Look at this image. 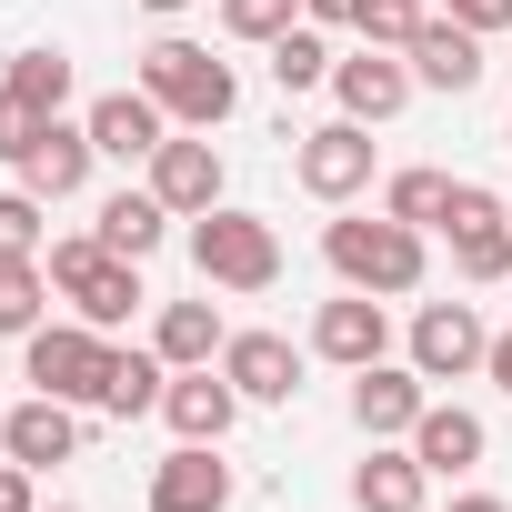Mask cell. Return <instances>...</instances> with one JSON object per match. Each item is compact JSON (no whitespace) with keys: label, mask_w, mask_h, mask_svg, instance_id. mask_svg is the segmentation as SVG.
Wrapping results in <instances>:
<instances>
[{"label":"cell","mask_w":512,"mask_h":512,"mask_svg":"<svg viewBox=\"0 0 512 512\" xmlns=\"http://www.w3.org/2000/svg\"><path fill=\"white\" fill-rule=\"evenodd\" d=\"M322 262L342 272V292L402 302V292H422L432 251H422V231H412V221H392V211H352V221H322Z\"/></svg>","instance_id":"6da1fadb"},{"label":"cell","mask_w":512,"mask_h":512,"mask_svg":"<svg viewBox=\"0 0 512 512\" xmlns=\"http://www.w3.org/2000/svg\"><path fill=\"white\" fill-rule=\"evenodd\" d=\"M141 91L171 111V131H221V121L241 111V71L211 61L201 41H151V51H141Z\"/></svg>","instance_id":"7a4b0ae2"},{"label":"cell","mask_w":512,"mask_h":512,"mask_svg":"<svg viewBox=\"0 0 512 512\" xmlns=\"http://www.w3.org/2000/svg\"><path fill=\"white\" fill-rule=\"evenodd\" d=\"M41 272H51V292H61V302H71L91 332H121V322L151 302V292H141V262H121V251H111L101 231H71V241H51V262H41Z\"/></svg>","instance_id":"3957f363"},{"label":"cell","mask_w":512,"mask_h":512,"mask_svg":"<svg viewBox=\"0 0 512 512\" xmlns=\"http://www.w3.org/2000/svg\"><path fill=\"white\" fill-rule=\"evenodd\" d=\"M191 272H201L211 292H272V282H282V231H272L262 211L211 201V211L191 221Z\"/></svg>","instance_id":"277c9868"},{"label":"cell","mask_w":512,"mask_h":512,"mask_svg":"<svg viewBox=\"0 0 512 512\" xmlns=\"http://www.w3.org/2000/svg\"><path fill=\"white\" fill-rule=\"evenodd\" d=\"M111 332H91V322H41L31 342H21V372H31V392H51V402H91L101 412V382H111Z\"/></svg>","instance_id":"5b68a950"},{"label":"cell","mask_w":512,"mask_h":512,"mask_svg":"<svg viewBox=\"0 0 512 512\" xmlns=\"http://www.w3.org/2000/svg\"><path fill=\"white\" fill-rule=\"evenodd\" d=\"M292 181L312 191V201H362L372 191V121H322V131H302V151H292Z\"/></svg>","instance_id":"8992f818"},{"label":"cell","mask_w":512,"mask_h":512,"mask_svg":"<svg viewBox=\"0 0 512 512\" xmlns=\"http://www.w3.org/2000/svg\"><path fill=\"white\" fill-rule=\"evenodd\" d=\"M442 231H452V272L462 282H512V201H492L482 181H462L452 211H442Z\"/></svg>","instance_id":"52a82bcc"},{"label":"cell","mask_w":512,"mask_h":512,"mask_svg":"<svg viewBox=\"0 0 512 512\" xmlns=\"http://www.w3.org/2000/svg\"><path fill=\"white\" fill-rule=\"evenodd\" d=\"M482 352H492V332H482L472 302H422L412 312V372L422 382H462V372H482Z\"/></svg>","instance_id":"ba28073f"},{"label":"cell","mask_w":512,"mask_h":512,"mask_svg":"<svg viewBox=\"0 0 512 512\" xmlns=\"http://www.w3.org/2000/svg\"><path fill=\"white\" fill-rule=\"evenodd\" d=\"M412 91H422V81H412V61H402V51H382V41H362V51H342V61H332V101H342V121H392Z\"/></svg>","instance_id":"9c48e42d"},{"label":"cell","mask_w":512,"mask_h":512,"mask_svg":"<svg viewBox=\"0 0 512 512\" xmlns=\"http://www.w3.org/2000/svg\"><path fill=\"white\" fill-rule=\"evenodd\" d=\"M81 121H91V151H101V161H151V151L171 141V111H161L141 81H131V91H101Z\"/></svg>","instance_id":"30bf717a"},{"label":"cell","mask_w":512,"mask_h":512,"mask_svg":"<svg viewBox=\"0 0 512 512\" xmlns=\"http://www.w3.org/2000/svg\"><path fill=\"white\" fill-rule=\"evenodd\" d=\"M151 191H161L171 221H201V211L221 201V151H211L201 131H171V141L151 151Z\"/></svg>","instance_id":"8fae6325"},{"label":"cell","mask_w":512,"mask_h":512,"mask_svg":"<svg viewBox=\"0 0 512 512\" xmlns=\"http://www.w3.org/2000/svg\"><path fill=\"white\" fill-rule=\"evenodd\" d=\"M312 352H322V362H342V372L392 362V322H382V302H372V292H332V302L312 312Z\"/></svg>","instance_id":"7c38bea8"},{"label":"cell","mask_w":512,"mask_h":512,"mask_svg":"<svg viewBox=\"0 0 512 512\" xmlns=\"http://www.w3.org/2000/svg\"><path fill=\"white\" fill-rule=\"evenodd\" d=\"M422 402H432V382L412 372V362H362L352 372V422L372 432V442H412V422H422Z\"/></svg>","instance_id":"4fadbf2b"},{"label":"cell","mask_w":512,"mask_h":512,"mask_svg":"<svg viewBox=\"0 0 512 512\" xmlns=\"http://www.w3.org/2000/svg\"><path fill=\"white\" fill-rule=\"evenodd\" d=\"M402 61H412V81H422V91H452V101L492 71V61H482V31H462V21H442V11L412 31V51H402Z\"/></svg>","instance_id":"5bb4252c"},{"label":"cell","mask_w":512,"mask_h":512,"mask_svg":"<svg viewBox=\"0 0 512 512\" xmlns=\"http://www.w3.org/2000/svg\"><path fill=\"white\" fill-rule=\"evenodd\" d=\"M91 161H101V151H91V121H41V141H31L11 171H21V191H41V201H71V191L91 181Z\"/></svg>","instance_id":"9a60e30c"},{"label":"cell","mask_w":512,"mask_h":512,"mask_svg":"<svg viewBox=\"0 0 512 512\" xmlns=\"http://www.w3.org/2000/svg\"><path fill=\"white\" fill-rule=\"evenodd\" d=\"M161 422L181 432V442H231V422H241V392H231V372H171V392H161Z\"/></svg>","instance_id":"2e32d148"},{"label":"cell","mask_w":512,"mask_h":512,"mask_svg":"<svg viewBox=\"0 0 512 512\" xmlns=\"http://www.w3.org/2000/svg\"><path fill=\"white\" fill-rule=\"evenodd\" d=\"M482 452H492L482 412H462V402H422V422H412V462H422L432 482H462Z\"/></svg>","instance_id":"e0dca14e"},{"label":"cell","mask_w":512,"mask_h":512,"mask_svg":"<svg viewBox=\"0 0 512 512\" xmlns=\"http://www.w3.org/2000/svg\"><path fill=\"white\" fill-rule=\"evenodd\" d=\"M221 372H231L241 402H292V392H302V352H292L282 332H231V342H221Z\"/></svg>","instance_id":"ac0fdd59"},{"label":"cell","mask_w":512,"mask_h":512,"mask_svg":"<svg viewBox=\"0 0 512 512\" xmlns=\"http://www.w3.org/2000/svg\"><path fill=\"white\" fill-rule=\"evenodd\" d=\"M0 452H11V462H31V472L71 462V452H81V422H71V402H51V392L11 402V412H0Z\"/></svg>","instance_id":"d6986e66"},{"label":"cell","mask_w":512,"mask_h":512,"mask_svg":"<svg viewBox=\"0 0 512 512\" xmlns=\"http://www.w3.org/2000/svg\"><path fill=\"white\" fill-rule=\"evenodd\" d=\"M231 502V462L221 442H181L161 472H151V512H221Z\"/></svg>","instance_id":"ffe728a7"},{"label":"cell","mask_w":512,"mask_h":512,"mask_svg":"<svg viewBox=\"0 0 512 512\" xmlns=\"http://www.w3.org/2000/svg\"><path fill=\"white\" fill-rule=\"evenodd\" d=\"M221 312L211 302H161V322H151V352L171 362V372H201V362H221Z\"/></svg>","instance_id":"44dd1931"},{"label":"cell","mask_w":512,"mask_h":512,"mask_svg":"<svg viewBox=\"0 0 512 512\" xmlns=\"http://www.w3.org/2000/svg\"><path fill=\"white\" fill-rule=\"evenodd\" d=\"M422 492H432V472L412 462V442H402V452L372 442V462L352 472V502H362V512H422Z\"/></svg>","instance_id":"7402d4cb"},{"label":"cell","mask_w":512,"mask_h":512,"mask_svg":"<svg viewBox=\"0 0 512 512\" xmlns=\"http://www.w3.org/2000/svg\"><path fill=\"white\" fill-rule=\"evenodd\" d=\"M101 241L121 251V262H151V251L171 241V211H161V191H111V201H101Z\"/></svg>","instance_id":"603a6c76"},{"label":"cell","mask_w":512,"mask_h":512,"mask_svg":"<svg viewBox=\"0 0 512 512\" xmlns=\"http://www.w3.org/2000/svg\"><path fill=\"white\" fill-rule=\"evenodd\" d=\"M161 392H171V362H161V352H111V382H101V412H111V422L161 412Z\"/></svg>","instance_id":"cb8c5ba5"},{"label":"cell","mask_w":512,"mask_h":512,"mask_svg":"<svg viewBox=\"0 0 512 512\" xmlns=\"http://www.w3.org/2000/svg\"><path fill=\"white\" fill-rule=\"evenodd\" d=\"M0 81H11L41 121H61V111H71V51H0Z\"/></svg>","instance_id":"d4e9b609"},{"label":"cell","mask_w":512,"mask_h":512,"mask_svg":"<svg viewBox=\"0 0 512 512\" xmlns=\"http://www.w3.org/2000/svg\"><path fill=\"white\" fill-rule=\"evenodd\" d=\"M51 312V272L41 262H0V342H31Z\"/></svg>","instance_id":"484cf974"},{"label":"cell","mask_w":512,"mask_h":512,"mask_svg":"<svg viewBox=\"0 0 512 512\" xmlns=\"http://www.w3.org/2000/svg\"><path fill=\"white\" fill-rule=\"evenodd\" d=\"M272 81H282V91H322V81H332V41H322V21H292V31L272 41Z\"/></svg>","instance_id":"4316f807"},{"label":"cell","mask_w":512,"mask_h":512,"mask_svg":"<svg viewBox=\"0 0 512 512\" xmlns=\"http://www.w3.org/2000/svg\"><path fill=\"white\" fill-rule=\"evenodd\" d=\"M452 191H462V181L422 161V171H392V191H382V211H392V221H412V231H432V221L452 211Z\"/></svg>","instance_id":"83f0119b"},{"label":"cell","mask_w":512,"mask_h":512,"mask_svg":"<svg viewBox=\"0 0 512 512\" xmlns=\"http://www.w3.org/2000/svg\"><path fill=\"white\" fill-rule=\"evenodd\" d=\"M292 21H302V0H221V31H231V41H262V51H272Z\"/></svg>","instance_id":"f1b7e54d"},{"label":"cell","mask_w":512,"mask_h":512,"mask_svg":"<svg viewBox=\"0 0 512 512\" xmlns=\"http://www.w3.org/2000/svg\"><path fill=\"white\" fill-rule=\"evenodd\" d=\"M0 262H41V191H0Z\"/></svg>","instance_id":"f546056e"},{"label":"cell","mask_w":512,"mask_h":512,"mask_svg":"<svg viewBox=\"0 0 512 512\" xmlns=\"http://www.w3.org/2000/svg\"><path fill=\"white\" fill-rule=\"evenodd\" d=\"M422 21H432L422 0H362V21H352V31H362V41H382V51H412V31H422Z\"/></svg>","instance_id":"4dcf8cb0"},{"label":"cell","mask_w":512,"mask_h":512,"mask_svg":"<svg viewBox=\"0 0 512 512\" xmlns=\"http://www.w3.org/2000/svg\"><path fill=\"white\" fill-rule=\"evenodd\" d=\"M31 141H41V111H31V101H21L11 81H0V161H21Z\"/></svg>","instance_id":"1f68e13d"},{"label":"cell","mask_w":512,"mask_h":512,"mask_svg":"<svg viewBox=\"0 0 512 512\" xmlns=\"http://www.w3.org/2000/svg\"><path fill=\"white\" fill-rule=\"evenodd\" d=\"M442 21H462V31H512V0H442Z\"/></svg>","instance_id":"d6a6232c"},{"label":"cell","mask_w":512,"mask_h":512,"mask_svg":"<svg viewBox=\"0 0 512 512\" xmlns=\"http://www.w3.org/2000/svg\"><path fill=\"white\" fill-rule=\"evenodd\" d=\"M0 512H41V492H31V462H0Z\"/></svg>","instance_id":"836d02e7"},{"label":"cell","mask_w":512,"mask_h":512,"mask_svg":"<svg viewBox=\"0 0 512 512\" xmlns=\"http://www.w3.org/2000/svg\"><path fill=\"white\" fill-rule=\"evenodd\" d=\"M302 21H322V31H352V21H362V0H302Z\"/></svg>","instance_id":"e575fe53"},{"label":"cell","mask_w":512,"mask_h":512,"mask_svg":"<svg viewBox=\"0 0 512 512\" xmlns=\"http://www.w3.org/2000/svg\"><path fill=\"white\" fill-rule=\"evenodd\" d=\"M482 372H492V382L512 392V332H492V352H482Z\"/></svg>","instance_id":"d590c367"},{"label":"cell","mask_w":512,"mask_h":512,"mask_svg":"<svg viewBox=\"0 0 512 512\" xmlns=\"http://www.w3.org/2000/svg\"><path fill=\"white\" fill-rule=\"evenodd\" d=\"M452 512H512V502H492V492H462V502H452Z\"/></svg>","instance_id":"8d00e7d4"},{"label":"cell","mask_w":512,"mask_h":512,"mask_svg":"<svg viewBox=\"0 0 512 512\" xmlns=\"http://www.w3.org/2000/svg\"><path fill=\"white\" fill-rule=\"evenodd\" d=\"M141 11H151V21H171V11H191V0H141Z\"/></svg>","instance_id":"74e56055"},{"label":"cell","mask_w":512,"mask_h":512,"mask_svg":"<svg viewBox=\"0 0 512 512\" xmlns=\"http://www.w3.org/2000/svg\"><path fill=\"white\" fill-rule=\"evenodd\" d=\"M41 512H81V502H41Z\"/></svg>","instance_id":"f35d334b"},{"label":"cell","mask_w":512,"mask_h":512,"mask_svg":"<svg viewBox=\"0 0 512 512\" xmlns=\"http://www.w3.org/2000/svg\"><path fill=\"white\" fill-rule=\"evenodd\" d=\"M502 151H512V121H502Z\"/></svg>","instance_id":"ab89813d"}]
</instances>
